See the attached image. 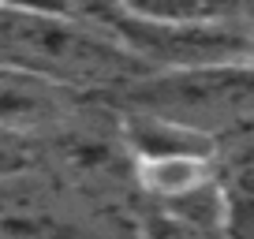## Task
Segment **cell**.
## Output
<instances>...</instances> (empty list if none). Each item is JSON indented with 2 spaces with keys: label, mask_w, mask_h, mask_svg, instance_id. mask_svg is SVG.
Listing matches in <instances>:
<instances>
[{
  "label": "cell",
  "mask_w": 254,
  "mask_h": 239,
  "mask_svg": "<svg viewBox=\"0 0 254 239\" xmlns=\"http://www.w3.org/2000/svg\"><path fill=\"white\" fill-rule=\"evenodd\" d=\"M0 71L45 86H90L142 71V60L82 11L0 4Z\"/></svg>",
  "instance_id": "obj_1"
},
{
  "label": "cell",
  "mask_w": 254,
  "mask_h": 239,
  "mask_svg": "<svg viewBox=\"0 0 254 239\" xmlns=\"http://www.w3.org/2000/svg\"><path fill=\"white\" fill-rule=\"evenodd\" d=\"M124 146L135 161H157V157H217V146L206 131L190 127L187 120L172 116H138L124 120Z\"/></svg>",
  "instance_id": "obj_2"
},
{
  "label": "cell",
  "mask_w": 254,
  "mask_h": 239,
  "mask_svg": "<svg viewBox=\"0 0 254 239\" xmlns=\"http://www.w3.org/2000/svg\"><path fill=\"white\" fill-rule=\"evenodd\" d=\"M0 75H8V71H0Z\"/></svg>",
  "instance_id": "obj_3"
}]
</instances>
